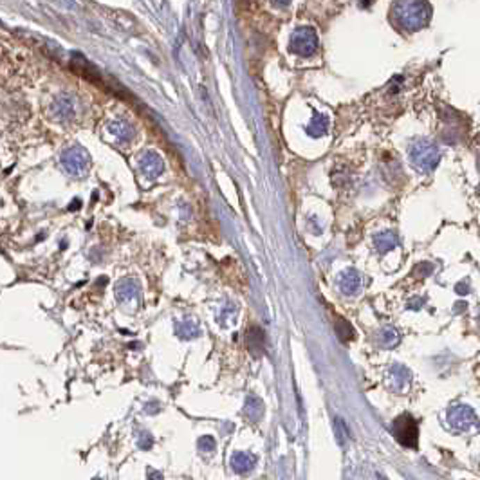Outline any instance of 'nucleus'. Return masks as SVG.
I'll use <instances>...</instances> for the list:
<instances>
[{
  "mask_svg": "<svg viewBox=\"0 0 480 480\" xmlns=\"http://www.w3.org/2000/svg\"><path fill=\"white\" fill-rule=\"evenodd\" d=\"M392 433H394V437H396L399 445L406 446V448H417L419 430L417 422L414 421L412 415H399L394 421V424H392Z\"/></svg>",
  "mask_w": 480,
  "mask_h": 480,
  "instance_id": "obj_1",
  "label": "nucleus"
},
{
  "mask_svg": "<svg viewBox=\"0 0 480 480\" xmlns=\"http://www.w3.org/2000/svg\"><path fill=\"white\" fill-rule=\"evenodd\" d=\"M448 424L455 431H470L479 424V419L472 406L455 405L448 410Z\"/></svg>",
  "mask_w": 480,
  "mask_h": 480,
  "instance_id": "obj_2",
  "label": "nucleus"
},
{
  "mask_svg": "<svg viewBox=\"0 0 480 480\" xmlns=\"http://www.w3.org/2000/svg\"><path fill=\"white\" fill-rule=\"evenodd\" d=\"M388 387L394 392H405L410 387V381H412V374L408 369L401 367V365H394L387 374Z\"/></svg>",
  "mask_w": 480,
  "mask_h": 480,
  "instance_id": "obj_3",
  "label": "nucleus"
},
{
  "mask_svg": "<svg viewBox=\"0 0 480 480\" xmlns=\"http://www.w3.org/2000/svg\"><path fill=\"white\" fill-rule=\"evenodd\" d=\"M257 455L249 454V451H237L232 457V467L237 473H248L251 472L257 464Z\"/></svg>",
  "mask_w": 480,
  "mask_h": 480,
  "instance_id": "obj_4",
  "label": "nucleus"
},
{
  "mask_svg": "<svg viewBox=\"0 0 480 480\" xmlns=\"http://www.w3.org/2000/svg\"><path fill=\"white\" fill-rule=\"evenodd\" d=\"M338 284H339V289H342L345 294H354L358 289H360L361 280H360V276H358L354 271H347L339 276Z\"/></svg>",
  "mask_w": 480,
  "mask_h": 480,
  "instance_id": "obj_5",
  "label": "nucleus"
},
{
  "mask_svg": "<svg viewBox=\"0 0 480 480\" xmlns=\"http://www.w3.org/2000/svg\"><path fill=\"white\" fill-rule=\"evenodd\" d=\"M248 347H249V351L253 352L255 356L262 354L264 334H262V330L258 329V327H251V329L248 330Z\"/></svg>",
  "mask_w": 480,
  "mask_h": 480,
  "instance_id": "obj_6",
  "label": "nucleus"
},
{
  "mask_svg": "<svg viewBox=\"0 0 480 480\" xmlns=\"http://www.w3.org/2000/svg\"><path fill=\"white\" fill-rule=\"evenodd\" d=\"M379 343L383 347H394L399 343V334H397L396 329H383L381 334H379Z\"/></svg>",
  "mask_w": 480,
  "mask_h": 480,
  "instance_id": "obj_7",
  "label": "nucleus"
},
{
  "mask_svg": "<svg viewBox=\"0 0 480 480\" xmlns=\"http://www.w3.org/2000/svg\"><path fill=\"white\" fill-rule=\"evenodd\" d=\"M262 403L257 399V397H249L248 403H246V414L251 419H258L262 415Z\"/></svg>",
  "mask_w": 480,
  "mask_h": 480,
  "instance_id": "obj_8",
  "label": "nucleus"
},
{
  "mask_svg": "<svg viewBox=\"0 0 480 480\" xmlns=\"http://www.w3.org/2000/svg\"><path fill=\"white\" fill-rule=\"evenodd\" d=\"M336 330H338L339 338H342L343 342H349V339L354 338V330H352L351 323H347L345 320L336 321Z\"/></svg>",
  "mask_w": 480,
  "mask_h": 480,
  "instance_id": "obj_9",
  "label": "nucleus"
},
{
  "mask_svg": "<svg viewBox=\"0 0 480 480\" xmlns=\"http://www.w3.org/2000/svg\"><path fill=\"white\" fill-rule=\"evenodd\" d=\"M199 448L202 449V451H211V449L215 448V440L211 439V437H202V439L199 440Z\"/></svg>",
  "mask_w": 480,
  "mask_h": 480,
  "instance_id": "obj_10",
  "label": "nucleus"
},
{
  "mask_svg": "<svg viewBox=\"0 0 480 480\" xmlns=\"http://www.w3.org/2000/svg\"><path fill=\"white\" fill-rule=\"evenodd\" d=\"M150 480H163V477H161V473L150 472Z\"/></svg>",
  "mask_w": 480,
  "mask_h": 480,
  "instance_id": "obj_11",
  "label": "nucleus"
}]
</instances>
